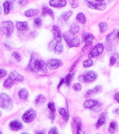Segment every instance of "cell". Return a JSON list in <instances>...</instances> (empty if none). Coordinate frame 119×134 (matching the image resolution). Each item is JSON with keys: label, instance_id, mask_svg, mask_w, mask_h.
Segmentation results:
<instances>
[{"label": "cell", "instance_id": "cell-6", "mask_svg": "<svg viewBox=\"0 0 119 134\" xmlns=\"http://www.w3.org/2000/svg\"><path fill=\"white\" fill-rule=\"evenodd\" d=\"M104 45L101 43L96 44V46L92 48L91 50L90 51L88 54V59H92L93 58H96V57H98L100 56L104 51Z\"/></svg>", "mask_w": 119, "mask_h": 134}, {"label": "cell", "instance_id": "cell-46", "mask_svg": "<svg viewBox=\"0 0 119 134\" xmlns=\"http://www.w3.org/2000/svg\"><path fill=\"white\" fill-rule=\"evenodd\" d=\"M63 84H64V78H61V80H60V82H59V84H58V87H57V88H58V90L59 89V88L61 87V86Z\"/></svg>", "mask_w": 119, "mask_h": 134}, {"label": "cell", "instance_id": "cell-42", "mask_svg": "<svg viewBox=\"0 0 119 134\" xmlns=\"http://www.w3.org/2000/svg\"><path fill=\"white\" fill-rule=\"evenodd\" d=\"M7 75V71L4 69H0V78H2L3 77H5Z\"/></svg>", "mask_w": 119, "mask_h": 134}, {"label": "cell", "instance_id": "cell-55", "mask_svg": "<svg viewBox=\"0 0 119 134\" xmlns=\"http://www.w3.org/2000/svg\"><path fill=\"white\" fill-rule=\"evenodd\" d=\"M0 134H3V133H2V132H1V131H0Z\"/></svg>", "mask_w": 119, "mask_h": 134}, {"label": "cell", "instance_id": "cell-21", "mask_svg": "<svg viewBox=\"0 0 119 134\" xmlns=\"http://www.w3.org/2000/svg\"><path fill=\"white\" fill-rule=\"evenodd\" d=\"M118 129V124L116 121H111L109 124L108 128V132L110 134H114Z\"/></svg>", "mask_w": 119, "mask_h": 134}, {"label": "cell", "instance_id": "cell-25", "mask_svg": "<svg viewBox=\"0 0 119 134\" xmlns=\"http://www.w3.org/2000/svg\"><path fill=\"white\" fill-rule=\"evenodd\" d=\"M39 13V10L38 9H29V10H26L25 12V15L27 17H33L34 15H36Z\"/></svg>", "mask_w": 119, "mask_h": 134}, {"label": "cell", "instance_id": "cell-29", "mask_svg": "<svg viewBox=\"0 0 119 134\" xmlns=\"http://www.w3.org/2000/svg\"><path fill=\"white\" fill-rule=\"evenodd\" d=\"M42 13H43V15H44L47 14L52 17V18H54V12H53V10H52V9H50V8H48V7H47V6H44V7H43Z\"/></svg>", "mask_w": 119, "mask_h": 134}, {"label": "cell", "instance_id": "cell-30", "mask_svg": "<svg viewBox=\"0 0 119 134\" xmlns=\"http://www.w3.org/2000/svg\"><path fill=\"white\" fill-rule=\"evenodd\" d=\"M15 85V82L11 80L9 78L6 79V80L4 82V87L6 89H10L13 86Z\"/></svg>", "mask_w": 119, "mask_h": 134}, {"label": "cell", "instance_id": "cell-37", "mask_svg": "<svg viewBox=\"0 0 119 134\" xmlns=\"http://www.w3.org/2000/svg\"><path fill=\"white\" fill-rule=\"evenodd\" d=\"M48 108L50 109V112L52 114H54V113L56 112V108H55V105L53 102H50L47 105Z\"/></svg>", "mask_w": 119, "mask_h": 134}, {"label": "cell", "instance_id": "cell-56", "mask_svg": "<svg viewBox=\"0 0 119 134\" xmlns=\"http://www.w3.org/2000/svg\"><path fill=\"white\" fill-rule=\"evenodd\" d=\"M97 134H99V133H97Z\"/></svg>", "mask_w": 119, "mask_h": 134}, {"label": "cell", "instance_id": "cell-5", "mask_svg": "<svg viewBox=\"0 0 119 134\" xmlns=\"http://www.w3.org/2000/svg\"><path fill=\"white\" fill-rule=\"evenodd\" d=\"M98 77V74L96 73L94 71H89L86 72L84 74L79 75L78 80L81 82H86V83H89L95 81Z\"/></svg>", "mask_w": 119, "mask_h": 134}, {"label": "cell", "instance_id": "cell-10", "mask_svg": "<svg viewBox=\"0 0 119 134\" xmlns=\"http://www.w3.org/2000/svg\"><path fill=\"white\" fill-rule=\"evenodd\" d=\"M49 48L53 50L56 54H61L63 51V46L61 43H57L56 41H52L49 45Z\"/></svg>", "mask_w": 119, "mask_h": 134}, {"label": "cell", "instance_id": "cell-7", "mask_svg": "<svg viewBox=\"0 0 119 134\" xmlns=\"http://www.w3.org/2000/svg\"><path fill=\"white\" fill-rule=\"evenodd\" d=\"M1 26L4 35L7 37H10L14 31V25L12 21H4L1 24Z\"/></svg>", "mask_w": 119, "mask_h": 134}, {"label": "cell", "instance_id": "cell-27", "mask_svg": "<svg viewBox=\"0 0 119 134\" xmlns=\"http://www.w3.org/2000/svg\"><path fill=\"white\" fill-rule=\"evenodd\" d=\"M76 19L81 24H85L86 22V18L85 15L83 13H77V15H76Z\"/></svg>", "mask_w": 119, "mask_h": 134}, {"label": "cell", "instance_id": "cell-22", "mask_svg": "<svg viewBox=\"0 0 119 134\" xmlns=\"http://www.w3.org/2000/svg\"><path fill=\"white\" fill-rule=\"evenodd\" d=\"M58 113L61 116H62L63 119L65 121H68L69 119V113L67 110H66L63 108H60L58 109Z\"/></svg>", "mask_w": 119, "mask_h": 134}, {"label": "cell", "instance_id": "cell-44", "mask_svg": "<svg viewBox=\"0 0 119 134\" xmlns=\"http://www.w3.org/2000/svg\"><path fill=\"white\" fill-rule=\"evenodd\" d=\"M70 4L71 5V7L73 8H77V6H78V4H77L75 2H70Z\"/></svg>", "mask_w": 119, "mask_h": 134}, {"label": "cell", "instance_id": "cell-48", "mask_svg": "<svg viewBox=\"0 0 119 134\" xmlns=\"http://www.w3.org/2000/svg\"><path fill=\"white\" fill-rule=\"evenodd\" d=\"M113 113H114V114H116V115H119V108H116L115 109V110H114Z\"/></svg>", "mask_w": 119, "mask_h": 134}, {"label": "cell", "instance_id": "cell-19", "mask_svg": "<svg viewBox=\"0 0 119 134\" xmlns=\"http://www.w3.org/2000/svg\"><path fill=\"white\" fill-rule=\"evenodd\" d=\"M115 32L113 31L111 33H110L109 35L106 36V40H105V45H106V48H109V46H111V44L113 43V42L115 40Z\"/></svg>", "mask_w": 119, "mask_h": 134}, {"label": "cell", "instance_id": "cell-9", "mask_svg": "<svg viewBox=\"0 0 119 134\" xmlns=\"http://www.w3.org/2000/svg\"><path fill=\"white\" fill-rule=\"evenodd\" d=\"M36 117V112L33 109H29L22 115V120L25 123H31Z\"/></svg>", "mask_w": 119, "mask_h": 134}, {"label": "cell", "instance_id": "cell-39", "mask_svg": "<svg viewBox=\"0 0 119 134\" xmlns=\"http://www.w3.org/2000/svg\"><path fill=\"white\" fill-rule=\"evenodd\" d=\"M12 56L17 62H21V60H22V57H21L20 54H19L18 52H13L12 54Z\"/></svg>", "mask_w": 119, "mask_h": 134}, {"label": "cell", "instance_id": "cell-15", "mask_svg": "<svg viewBox=\"0 0 119 134\" xmlns=\"http://www.w3.org/2000/svg\"><path fill=\"white\" fill-rule=\"evenodd\" d=\"M73 122L75 126V129H76V133L75 134H81V131H82V123H81V119H79V117H75L73 118Z\"/></svg>", "mask_w": 119, "mask_h": 134}, {"label": "cell", "instance_id": "cell-4", "mask_svg": "<svg viewBox=\"0 0 119 134\" xmlns=\"http://www.w3.org/2000/svg\"><path fill=\"white\" fill-rule=\"evenodd\" d=\"M84 107L86 109H89L93 112H99L101 110L102 105L98 100L95 99H88L84 101L83 104Z\"/></svg>", "mask_w": 119, "mask_h": 134}, {"label": "cell", "instance_id": "cell-47", "mask_svg": "<svg viewBox=\"0 0 119 134\" xmlns=\"http://www.w3.org/2000/svg\"><path fill=\"white\" fill-rule=\"evenodd\" d=\"M35 134H45V130H40V131H36Z\"/></svg>", "mask_w": 119, "mask_h": 134}, {"label": "cell", "instance_id": "cell-38", "mask_svg": "<svg viewBox=\"0 0 119 134\" xmlns=\"http://www.w3.org/2000/svg\"><path fill=\"white\" fill-rule=\"evenodd\" d=\"M73 90H75V92H80L82 90V85L81 83H75L73 86Z\"/></svg>", "mask_w": 119, "mask_h": 134}, {"label": "cell", "instance_id": "cell-2", "mask_svg": "<svg viewBox=\"0 0 119 134\" xmlns=\"http://www.w3.org/2000/svg\"><path fill=\"white\" fill-rule=\"evenodd\" d=\"M13 106V102L10 96L6 93L0 94V107L5 110H10Z\"/></svg>", "mask_w": 119, "mask_h": 134}, {"label": "cell", "instance_id": "cell-41", "mask_svg": "<svg viewBox=\"0 0 119 134\" xmlns=\"http://www.w3.org/2000/svg\"><path fill=\"white\" fill-rule=\"evenodd\" d=\"M116 62V57L114 56L111 57L110 59H109V65H110L111 66H114Z\"/></svg>", "mask_w": 119, "mask_h": 134}, {"label": "cell", "instance_id": "cell-40", "mask_svg": "<svg viewBox=\"0 0 119 134\" xmlns=\"http://www.w3.org/2000/svg\"><path fill=\"white\" fill-rule=\"evenodd\" d=\"M48 134H59L57 128L54 126V127L50 128L48 131Z\"/></svg>", "mask_w": 119, "mask_h": 134}, {"label": "cell", "instance_id": "cell-26", "mask_svg": "<svg viewBox=\"0 0 119 134\" xmlns=\"http://www.w3.org/2000/svg\"><path fill=\"white\" fill-rule=\"evenodd\" d=\"M95 39V37L93 34L90 33H86L83 36V41L84 43L86 42H93Z\"/></svg>", "mask_w": 119, "mask_h": 134}, {"label": "cell", "instance_id": "cell-17", "mask_svg": "<svg viewBox=\"0 0 119 134\" xmlns=\"http://www.w3.org/2000/svg\"><path fill=\"white\" fill-rule=\"evenodd\" d=\"M22 124L17 120H13V121H10V124H9V127L13 131H20L22 128Z\"/></svg>", "mask_w": 119, "mask_h": 134}, {"label": "cell", "instance_id": "cell-14", "mask_svg": "<svg viewBox=\"0 0 119 134\" xmlns=\"http://www.w3.org/2000/svg\"><path fill=\"white\" fill-rule=\"evenodd\" d=\"M52 31L54 34V41H56L57 43H61V34L60 29L58 28V26L54 25L52 27Z\"/></svg>", "mask_w": 119, "mask_h": 134}, {"label": "cell", "instance_id": "cell-35", "mask_svg": "<svg viewBox=\"0 0 119 134\" xmlns=\"http://www.w3.org/2000/svg\"><path fill=\"white\" fill-rule=\"evenodd\" d=\"M73 15V11L71 10H68V11H66V12H64L61 15V18L63 20L67 21L71 17V15Z\"/></svg>", "mask_w": 119, "mask_h": 134}, {"label": "cell", "instance_id": "cell-54", "mask_svg": "<svg viewBox=\"0 0 119 134\" xmlns=\"http://www.w3.org/2000/svg\"><path fill=\"white\" fill-rule=\"evenodd\" d=\"M1 116H2V113L0 112V117H1Z\"/></svg>", "mask_w": 119, "mask_h": 134}, {"label": "cell", "instance_id": "cell-51", "mask_svg": "<svg viewBox=\"0 0 119 134\" xmlns=\"http://www.w3.org/2000/svg\"><path fill=\"white\" fill-rule=\"evenodd\" d=\"M117 38H118L119 39V31H118V34H117Z\"/></svg>", "mask_w": 119, "mask_h": 134}, {"label": "cell", "instance_id": "cell-11", "mask_svg": "<svg viewBox=\"0 0 119 134\" xmlns=\"http://www.w3.org/2000/svg\"><path fill=\"white\" fill-rule=\"evenodd\" d=\"M63 65L62 61L58 59H52L47 61V67H48L50 70H54L59 68Z\"/></svg>", "mask_w": 119, "mask_h": 134}, {"label": "cell", "instance_id": "cell-1", "mask_svg": "<svg viewBox=\"0 0 119 134\" xmlns=\"http://www.w3.org/2000/svg\"><path fill=\"white\" fill-rule=\"evenodd\" d=\"M29 69L31 71H40L42 73H46L47 69V64L43 60L40 59H35L33 54L31 55V60L29 64Z\"/></svg>", "mask_w": 119, "mask_h": 134}, {"label": "cell", "instance_id": "cell-36", "mask_svg": "<svg viewBox=\"0 0 119 134\" xmlns=\"http://www.w3.org/2000/svg\"><path fill=\"white\" fill-rule=\"evenodd\" d=\"M42 24H43V21H42V19L40 18H36L34 19L33 25H34V27L35 28H40V27H41Z\"/></svg>", "mask_w": 119, "mask_h": 134}, {"label": "cell", "instance_id": "cell-31", "mask_svg": "<svg viewBox=\"0 0 119 134\" xmlns=\"http://www.w3.org/2000/svg\"><path fill=\"white\" fill-rule=\"evenodd\" d=\"M98 27H99V29H100V32L101 33H104L106 31V29H107L108 25L105 22H102V23H99Z\"/></svg>", "mask_w": 119, "mask_h": 134}, {"label": "cell", "instance_id": "cell-28", "mask_svg": "<svg viewBox=\"0 0 119 134\" xmlns=\"http://www.w3.org/2000/svg\"><path fill=\"white\" fill-rule=\"evenodd\" d=\"M46 100V98L43 95H42V94H40L38 96L36 97L35 100V104L36 105H40L43 104L45 102Z\"/></svg>", "mask_w": 119, "mask_h": 134}, {"label": "cell", "instance_id": "cell-50", "mask_svg": "<svg viewBox=\"0 0 119 134\" xmlns=\"http://www.w3.org/2000/svg\"><path fill=\"white\" fill-rule=\"evenodd\" d=\"M19 3H20V4H22V5H23V4H26V3H27V1H22H22H20V2H19Z\"/></svg>", "mask_w": 119, "mask_h": 134}, {"label": "cell", "instance_id": "cell-34", "mask_svg": "<svg viewBox=\"0 0 119 134\" xmlns=\"http://www.w3.org/2000/svg\"><path fill=\"white\" fill-rule=\"evenodd\" d=\"M83 66L84 68H90L93 65V61L91 59H87L83 62Z\"/></svg>", "mask_w": 119, "mask_h": 134}, {"label": "cell", "instance_id": "cell-3", "mask_svg": "<svg viewBox=\"0 0 119 134\" xmlns=\"http://www.w3.org/2000/svg\"><path fill=\"white\" fill-rule=\"evenodd\" d=\"M63 37L69 48H77L80 46V39L76 36L63 34Z\"/></svg>", "mask_w": 119, "mask_h": 134}, {"label": "cell", "instance_id": "cell-18", "mask_svg": "<svg viewBox=\"0 0 119 134\" xmlns=\"http://www.w3.org/2000/svg\"><path fill=\"white\" fill-rule=\"evenodd\" d=\"M102 88L100 85H97L93 89H91V90H88L87 92H86L85 94V97H88L92 94H98V93H100V92H102Z\"/></svg>", "mask_w": 119, "mask_h": 134}, {"label": "cell", "instance_id": "cell-16", "mask_svg": "<svg viewBox=\"0 0 119 134\" xmlns=\"http://www.w3.org/2000/svg\"><path fill=\"white\" fill-rule=\"evenodd\" d=\"M49 4L54 8H63L66 6L67 2L65 0H56V1H50Z\"/></svg>", "mask_w": 119, "mask_h": 134}, {"label": "cell", "instance_id": "cell-32", "mask_svg": "<svg viewBox=\"0 0 119 134\" xmlns=\"http://www.w3.org/2000/svg\"><path fill=\"white\" fill-rule=\"evenodd\" d=\"M73 75H74V73H68L67 74L66 77L64 78V83L67 86H69L70 85V82L72 81V79H73Z\"/></svg>", "mask_w": 119, "mask_h": 134}, {"label": "cell", "instance_id": "cell-43", "mask_svg": "<svg viewBox=\"0 0 119 134\" xmlns=\"http://www.w3.org/2000/svg\"><path fill=\"white\" fill-rule=\"evenodd\" d=\"M79 58L78 59H77V61H76V62H75V63H74V64L73 65V66H71V68L70 69V71H73V70H74V69H75V66H77V64H78V63H79Z\"/></svg>", "mask_w": 119, "mask_h": 134}, {"label": "cell", "instance_id": "cell-13", "mask_svg": "<svg viewBox=\"0 0 119 134\" xmlns=\"http://www.w3.org/2000/svg\"><path fill=\"white\" fill-rule=\"evenodd\" d=\"M106 117H107V113L106 112H104V113H102L100 114L98 121H97L96 124V127L97 129H99L102 126L104 125L105 122H106Z\"/></svg>", "mask_w": 119, "mask_h": 134}, {"label": "cell", "instance_id": "cell-24", "mask_svg": "<svg viewBox=\"0 0 119 134\" xmlns=\"http://www.w3.org/2000/svg\"><path fill=\"white\" fill-rule=\"evenodd\" d=\"M18 96L21 99L25 100L29 96V92H28V91L26 89H21L18 93Z\"/></svg>", "mask_w": 119, "mask_h": 134}, {"label": "cell", "instance_id": "cell-20", "mask_svg": "<svg viewBox=\"0 0 119 134\" xmlns=\"http://www.w3.org/2000/svg\"><path fill=\"white\" fill-rule=\"evenodd\" d=\"M16 27L19 31H27L29 29L28 27V23L27 22H17L16 23Z\"/></svg>", "mask_w": 119, "mask_h": 134}, {"label": "cell", "instance_id": "cell-8", "mask_svg": "<svg viewBox=\"0 0 119 134\" xmlns=\"http://www.w3.org/2000/svg\"><path fill=\"white\" fill-rule=\"evenodd\" d=\"M84 4L88 8H91V9H94V10H104L106 8V4L104 2L98 3V2H93V1H84Z\"/></svg>", "mask_w": 119, "mask_h": 134}, {"label": "cell", "instance_id": "cell-49", "mask_svg": "<svg viewBox=\"0 0 119 134\" xmlns=\"http://www.w3.org/2000/svg\"><path fill=\"white\" fill-rule=\"evenodd\" d=\"M82 134H91V133L89 131H84L82 133Z\"/></svg>", "mask_w": 119, "mask_h": 134}, {"label": "cell", "instance_id": "cell-12", "mask_svg": "<svg viewBox=\"0 0 119 134\" xmlns=\"http://www.w3.org/2000/svg\"><path fill=\"white\" fill-rule=\"evenodd\" d=\"M8 78L10 79L13 81H17V82H22L24 80V77L22 75L17 73V71H13L10 72L8 75Z\"/></svg>", "mask_w": 119, "mask_h": 134}, {"label": "cell", "instance_id": "cell-52", "mask_svg": "<svg viewBox=\"0 0 119 134\" xmlns=\"http://www.w3.org/2000/svg\"><path fill=\"white\" fill-rule=\"evenodd\" d=\"M21 134H29V133H26V132H25V133H21Z\"/></svg>", "mask_w": 119, "mask_h": 134}, {"label": "cell", "instance_id": "cell-33", "mask_svg": "<svg viewBox=\"0 0 119 134\" xmlns=\"http://www.w3.org/2000/svg\"><path fill=\"white\" fill-rule=\"evenodd\" d=\"M3 6H4V14L8 15V13H10V2H4Z\"/></svg>", "mask_w": 119, "mask_h": 134}, {"label": "cell", "instance_id": "cell-53", "mask_svg": "<svg viewBox=\"0 0 119 134\" xmlns=\"http://www.w3.org/2000/svg\"><path fill=\"white\" fill-rule=\"evenodd\" d=\"M2 13V8H1V7H0V14Z\"/></svg>", "mask_w": 119, "mask_h": 134}, {"label": "cell", "instance_id": "cell-45", "mask_svg": "<svg viewBox=\"0 0 119 134\" xmlns=\"http://www.w3.org/2000/svg\"><path fill=\"white\" fill-rule=\"evenodd\" d=\"M114 98H115V100H116V102L119 103V92H116V93L115 94Z\"/></svg>", "mask_w": 119, "mask_h": 134}, {"label": "cell", "instance_id": "cell-23", "mask_svg": "<svg viewBox=\"0 0 119 134\" xmlns=\"http://www.w3.org/2000/svg\"><path fill=\"white\" fill-rule=\"evenodd\" d=\"M79 29H80V27L77 24H73V25L70 26V34L73 36H75L78 32L79 31Z\"/></svg>", "mask_w": 119, "mask_h": 134}]
</instances>
